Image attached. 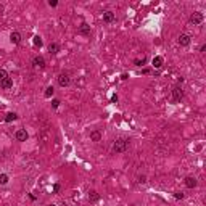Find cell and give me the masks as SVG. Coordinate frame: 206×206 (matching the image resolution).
<instances>
[{
	"mask_svg": "<svg viewBox=\"0 0 206 206\" xmlns=\"http://www.w3.org/2000/svg\"><path fill=\"white\" fill-rule=\"evenodd\" d=\"M53 93H55L53 86H48V87L45 89V92H44V97H45V98H52V97H53Z\"/></svg>",
	"mask_w": 206,
	"mask_h": 206,
	"instance_id": "obj_18",
	"label": "cell"
},
{
	"mask_svg": "<svg viewBox=\"0 0 206 206\" xmlns=\"http://www.w3.org/2000/svg\"><path fill=\"white\" fill-rule=\"evenodd\" d=\"M129 145H131V140H129V139H126V137H119V139L114 140L111 150H113V153H124L126 150L129 148Z\"/></svg>",
	"mask_w": 206,
	"mask_h": 206,
	"instance_id": "obj_1",
	"label": "cell"
},
{
	"mask_svg": "<svg viewBox=\"0 0 206 206\" xmlns=\"http://www.w3.org/2000/svg\"><path fill=\"white\" fill-rule=\"evenodd\" d=\"M0 87H2V89H5V90H8V89H11L13 87V79L8 76L7 79H3L2 82H0Z\"/></svg>",
	"mask_w": 206,
	"mask_h": 206,
	"instance_id": "obj_12",
	"label": "cell"
},
{
	"mask_svg": "<svg viewBox=\"0 0 206 206\" xmlns=\"http://www.w3.org/2000/svg\"><path fill=\"white\" fill-rule=\"evenodd\" d=\"M8 77V73H7V70H3V68H0V82H2L3 79H7Z\"/></svg>",
	"mask_w": 206,
	"mask_h": 206,
	"instance_id": "obj_22",
	"label": "cell"
},
{
	"mask_svg": "<svg viewBox=\"0 0 206 206\" xmlns=\"http://www.w3.org/2000/svg\"><path fill=\"white\" fill-rule=\"evenodd\" d=\"M204 52H206V45L203 44V45L200 47V53H204Z\"/></svg>",
	"mask_w": 206,
	"mask_h": 206,
	"instance_id": "obj_29",
	"label": "cell"
},
{
	"mask_svg": "<svg viewBox=\"0 0 206 206\" xmlns=\"http://www.w3.org/2000/svg\"><path fill=\"white\" fill-rule=\"evenodd\" d=\"M32 44H34V47H42L44 45V42H42V37H40V36H34L32 37Z\"/></svg>",
	"mask_w": 206,
	"mask_h": 206,
	"instance_id": "obj_17",
	"label": "cell"
},
{
	"mask_svg": "<svg viewBox=\"0 0 206 206\" xmlns=\"http://www.w3.org/2000/svg\"><path fill=\"white\" fill-rule=\"evenodd\" d=\"M48 7H52V8L58 7V2H57V0H48Z\"/></svg>",
	"mask_w": 206,
	"mask_h": 206,
	"instance_id": "obj_24",
	"label": "cell"
},
{
	"mask_svg": "<svg viewBox=\"0 0 206 206\" xmlns=\"http://www.w3.org/2000/svg\"><path fill=\"white\" fill-rule=\"evenodd\" d=\"M60 103H61V102H60L58 98H53V100H52V106H53V108H58Z\"/></svg>",
	"mask_w": 206,
	"mask_h": 206,
	"instance_id": "obj_23",
	"label": "cell"
},
{
	"mask_svg": "<svg viewBox=\"0 0 206 206\" xmlns=\"http://www.w3.org/2000/svg\"><path fill=\"white\" fill-rule=\"evenodd\" d=\"M57 79H58V86L60 87H68L71 84V77H70V74H66V73H60Z\"/></svg>",
	"mask_w": 206,
	"mask_h": 206,
	"instance_id": "obj_3",
	"label": "cell"
},
{
	"mask_svg": "<svg viewBox=\"0 0 206 206\" xmlns=\"http://www.w3.org/2000/svg\"><path fill=\"white\" fill-rule=\"evenodd\" d=\"M48 52H50L52 55H57V53L60 52V45H58L57 42H52V44L48 45Z\"/></svg>",
	"mask_w": 206,
	"mask_h": 206,
	"instance_id": "obj_16",
	"label": "cell"
},
{
	"mask_svg": "<svg viewBox=\"0 0 206 206\" xmlns=\"http://www.w3.org/2000/svg\"><path fill=\"white\" fill-rule=\"evenodd\" d=\"M163 63H164V60H163V57H159V55L152 60V64H153V68H156V70H159V68L163 66Z\"/></svg>",
	"mask_w": 206,
	"mask_h": 206,
	"instance_id": "obj_14",
	"label": "cell"
},
{
	"mask_svg": "<svg viewBox=\"0 0 206 206\" xmlns=\"http://www.w3.org/2000/svg\"><path fill=\"white\" fill-rule=\"evenodd\" d=\"M102 137H103V135H102L100 131H92V132H90V140H92V142H100Z\"/></svg>",
	"mask_w": 206,
	"mask_h": 206,
	"instance_id": "obj_13",
	"label": "cell"
},
{
	"mask_svg": "<svg viewBox=\"0 0 206 206\" xmlns=\"http://www.w3.org/2000/svg\"><path fill=\"white\" fill-rule=\"evenodd\" d=\"M60 184H53V193H58V192H60Z\"/></svg>",
	"mask_w": 206,
	"mask_h": 206,
	"instance_id": "obj_26",
	"label": "cell"
},
{
	"mask_svg": "<svg viewBox=\"0 0 206 206\" xmlns=\"http://www.w3.org/2000/svg\"><path fill=\"white\" fill-rule=\"evenodd\" d=\"M32 66L34 68H45V58L44 57H40V55H36V57L32 58Z\"/></svg>",
	"mask_w": 206,
	"mask_h": 206,
	"instance_id": "obj_8",
	"label": "cell"
},
{
	"mask_svg": "<svg viewBox=\"0 0 206 206\" xmlns=\"http://www.w3.org/2000/svg\"><path fill=\"white\" fill-rule=\"evenodd\" d=\"M47 206H57V204H47Z\"/></svg>",
	"mask_w": 206,
	"mask_h": 206,
	"instance_id": "obj_31",
	"label": "cell"
},
{
	"mask_svg": "<svg viewBox=\"0 0 206 206\" xmlns=\"http://www.w3.org/2000/svg\"><path fill=\"white\" fill-rule=\"evenodd\" d=\"M89 201H90V203H97V201H100V195H98L95 190L89 192Z\"/></svg>",
	"mask_w": 206,
	"mask_h": 206,
	"instance_id": "obj_15",
	"label": "cell"
},
{
	"mask_svg": "<svg viewBox=\"0 0 206 206\" xmlns=\"http://www.w3.org/2000/svg\"><path fill=\"white\" fill-rule=\"evenodd\" d=\"M111 102H113V103L118 102V95H111Z\"/></svg>",
	"mask_w": 206,
	"mask_h": 206,
	"instance_id": "obj_30",
	"label": "cell"
},
{
	"mask_svg": "<svg viewBox=\"0 0 206 206\" xmlns=\"http://www.w3.org/2000/svg\"><path fill=\"white\" fill-rule=\"evenodd\" d=\"M15 139H16L18 142H26L27 139H29V134H27L26 129H18V131L15 132Z\"/></svg>",
	"mask_w": 206,
	"mask_h": 206,
	"instance_id": "obj_5",
	"label": "cell"
},
{
	"mask_svg": "<svg viewBox=\"0 0 206 206\" xmlns=\"http://www.w3.org/2000/svg\"><path fill=\"white\" fill-rule=\"evenodd\" d=\"M16 119H18V114L13 113V111L7 113V116H5V122H11V121H16Z\"/></svg>",
	"mask_w": 206,
	"mask_h": 206,
	"instance_id": "obj_19",
	"label": "cell"
},
{
	"mask_svg": "<svg viewBox=\"0 0 206 206\" xmlns=\"http://www.w3.org/2000/svg\"><path fill=\"white\" fill-rule=\"evenodd\" d=\"M184 184H185L187 188H195L198 185V181H197V177H193V175H187L184 179Z\"/></svg>",
	"mask_w": 206,
	"mask_h": 206,
	"instance_id": "obj_7",
	"label": "cell"
},
{
	"mask_svg": "<svg viewBox=\"0 0 206 206\" xmlns=\"http://www.w3.org/2000/svg\"><path fill=\"white\" fill-rule=\"evenodd\" d=\"M174 198H175V200H182V198H184V193H182V192H177V193H174Z\"/></svg>",
	"mask_w": 206,
	"mask_h": 206,
	"instance_id": "obj_25",
	"label": "cell"
},
{
	"mask_svg": "<svg viewBox=\"0 0 206 206\" xmlns=\"http://www.w3.org/2000/svg\"><path fill=\"white\" fill-rule=\"evenodd\" d=\"M102 18H103V21H105V23H114V19H116L114 13H113L111 10H106V11H103Z\"/></svg>",
	"mask_w": 206,
	"mask_h": 206,
	"instance_id": "obj_11",
	"label": "cell"
},
{
	"mask_svg": "<svg viewBox=\"0 0 206 206\" xmlns=\"http://www.w3.org/2000/svg\"><path fill=\"white\" fill-rule=\"evenodd\" d=\"M10 182V175L8 174H0V185H7Z\"/></svg>",
	"mask_w": 206,
	"mask_h": 206,
	"instance_id": "obj_20",
	"label": "cell"
},
{
	"mask_svg": "<svg viewBox=\"0 0 206 206\" xmlns=\"http://www.w3.org/2000/svg\"><path fill=\"white\" fill-rule=\"evenodd\" d=\"M142 73H143V74H150V73H152V70H150V68H143Z\"/></svg>",
	"mask_w": 206,
	"mask_h": 206,
	"instance_id": "obj_27",
	"label": "cell"
},
{
	"mask_svg": "<svg viewBox=\"0 0 206 206\" xmlns=\"http://www.w3.org/2000/svg\"><path fill=\"white\" fill-rule=\"evenodd\" d=\"M177 42H179L181 47H188L190 42H192V37H190L188 34H181L179 39H177Z\"/></svg>",
	"mask_w": 206,
	"mask_h": 206,
	"instance_id": "obj_9",
	"label": "cell"
},
{
	"mask_svg": "<svg viewBox=\"0 0 206 206\" xmlns=\"http://www.w3.org/2000/svg\"><path fill=\"white\" fill-rule=\"evenodd\" d=\"M203 19H204V16H203V13H201V11H193V13H192V16H190V23H192V24H195V26L201 24Z\"/></svg>",
	"mask_w": 206,
	"mask_h": 206,
	"instance_id": "obj_4",
	"label": "cell"
},
{
	"mask_svg": "<svg viewBox=\"0 0 206 206\" xmlns=\"http://www.w3.org/2000/svg\"><path fill=\"white\" fill-rule=\"evenodd\" d=\"M21 39H23V36H21V32H18V31H13V32L10 34V42H11L13 45L21 44Z\"/></svg>",
	"mask_w": 206,
	"mask_h": 206,
	"instance_id": "obj_10",
	"label": "cell"
},
{
	"mask_svg": "<svg viewBox=\"0 0 206 206\" xmlns=\"http://www.w3.org/2000/svg\"><path fill=\"white\" fill-rule=\"evenodd\" d=\"M145 63H147V58H135V60H134V64H135V66H143Z\"/></svg>",
	"mask_w": 206,
	"mask_h": 206,
	"instance_id": "obj_21",
	"label": "cell"
},
{
	"mask_svg": "<svg viewBox=\"0 0 206 206\" xmlns=\"http://www.w3.org/2000/svg\"><path fill=\"white\" fill-rule=\"evenodd\" d=\"M171 95H172V100L174 102H181L184 98V89L181 86H174L172 90H171Z\"/></svg>",
	"mask_w": 206,
	"mask_h": 206,
	"instance_id": "obj_2",
	"label": "cell"
},
{
	"mask_svg": "<svg viewBox=\"0 0 206 206\" xmlns=\"http://www.w3.org/2000/svg\"><path fill=\"white\" fill-rule=\"evenodd\" d=\"M139 182L145 184V182H147V177H145V175H140V177H139Z\"/></svg>",
	"mask_w": 206,
	"mask_h": 206,
	"instance_id": "obj_28",
	"label": "cell"
},
{
	"mask_svg": "<svg viewBox=\"0 0 206 206\" xmlns=\"http://www.w3.org/2000/svg\"><path fill=\"white\" fill-rule=\"evenodd\" d=\"M77 32H79L81 36H84V37H90V34H92V29H90V26H89L87 23H82V24L79 26Z\"/></svg>",
	"mask_w": 206,
	"mask_h": 206,
	"instance_id": "obj_6",
	"label": "cell"
}]
</instances>
